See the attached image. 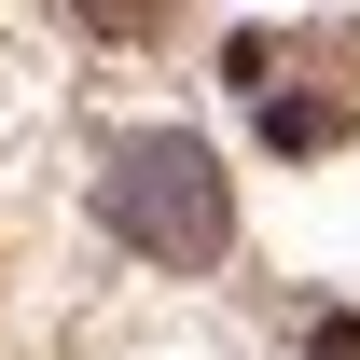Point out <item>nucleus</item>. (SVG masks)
Instances as JSON below:
<instances>
[{
  "label": "nucleus",
  "instance_id": "1",
  "mask_svg": "<svg viewBox=\"0 0 360 360\" xmlns=\"http://www.w3.org/2000/svg\"><path fill=\"white\" fill-rule=\"evenodd\" d=\"M97 208L153 264H222V236H236V194H222V153L208 139H125L111 180H97Z\"/></svg>",
  "mask_w": 360,
  "mask_h": 360
}]
</instances>
